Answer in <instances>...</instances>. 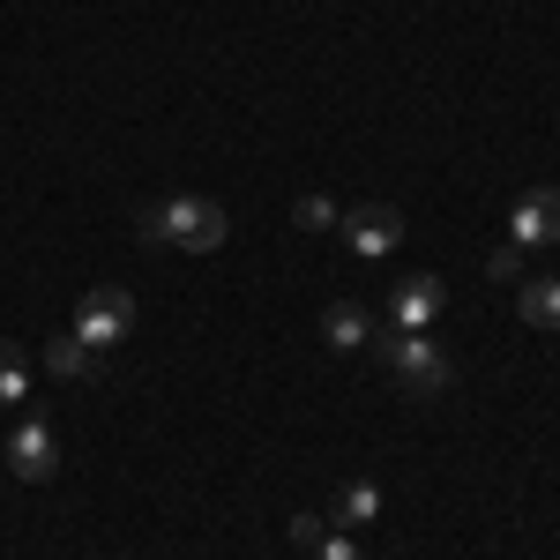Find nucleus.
Listing matches in <instances>:
<instances>
[{
	"instance_id": "13",
	"label": "nucleus",
	"mask_w": 560,
	"mask_h": 560,
	"mask_svg": "<svg viewBox=\"0 0 560 560\" xmlns=\"http://www.w3.org/2000/svg\"><path fill=\"white\" fill-rule=\"evenodd\" d=\"M337 202H329V195H300V202H292V224H300V232H329V224H337Z\"/></svg>"
},
{
	"instance_id": "14",
	"label": "nucleus",
	"mask_w": 560,
	"mask_h": 560,
	"mask_svg": "<svg viewBox=\"0 0 560 560\" xmlns=\"http://www.w3.org/2000/svg\"><path fill=\"white\" fill-rule=\"evenodd\" d=\"M486 269H493L501 284H516V277H523V247H516V240H501V247L486 255Z\"/></svg>"
},
{
	"instance_id": "1",
	"label": "nucleus",
	"mask_w": 560,
	"mask_h": 560,
	"mask_svg": "<svg viewBox=\"0 0 560 560\" xmlns=\"http://www.w3.org/2000/svg\"><path fill=\"white\" fill-rule=\"evenodd\" d=\"M224 232H232V217H224V202H210V195H173V202L142 210V240H165L179 255H217Z\"/></svg>"
},
{
	"instance_id": "15",
	"label": "nucleus",
	"mask_w": 560,
	"mask_h": 560,
	"mask_svg": "<svg viewBox=\"0 0 560 560\" xmlns=\"http://www.w3.org/2000/svg\"><path fill=\"white\" fill-rule=\"evenodd\" d=\"M284 530H292V546H300V553H314V546L329 538V516H292Z\"/></svg>"
},
{
	"instance_id": "9",
	"label": "nucleus",
	"mask_w": 560,
	"mask_h": 560,
	"mask_svg": "<svg viewBox=\"0 0 560 560\" xmlns=\"http://www.w3.org/2000/svg\"><path fill=\"white\" fill-rule=\"evenodd\" d=\"M382 516V486L374 478H351L345 493H337V509H329V530H359V523Z\"/></svg>"
},
{
	"instance_id": "11",
	"label": "nucleus",
	"mask_w": 560,
	"mask_h": 560,
	"mask_svg": "<svg viewBox=\"0 0 560 560\" xmlns=\"http://www.w3.org/2000/svg\"><path fill=\"white\" fill-rule=\"evenodd\" d=\"M45 366H52V382H90V374H97V351L68 329V337H52V345H45Z\"/></svg>"
},
{
	"instance_id": "8",
	"label": "nucleus",
	"mask_w": 560,
	"mask_h": 560,
	"mask_svg": "<svg viewBox=\"0 0 560 560\" xmlns=\"http://www.w3.org/2000/svg\"><path fill=\"white\" fill-rule=\"evenodd\" d=\"M374 337H382V322H374L359 300H337L329 314H322V345L329 351H374Z\"/></svg>"
},
{
	"instance_id": "6",
	"label": "nucleus",
	"mask_w": 560,
	"mask_h": 560,
	"mask_svg": "<svg viewBox=\"0 0 560 560\" xmlns=\"http://www.w3.org/2000/svg\"><path fill=\"white\" fill-rule=\"evenodd\" d=\"M8 471L31 478V486H45V478L60 471V441H52V427H45V419H23V427L8 433Z\"/></svg>"
},
{
	"instance_id": "3",
	"label": "nucleus",
	"mask_w": 560,
	"mask_h": 560,
	"mask_svg": "<svg viewBox=\"0 0 560 560\" xmlns=\"http://www.w3.org/2000/svg\"><path fill=\"white\" fill-rule=\"evenodd\" d=\"M128 329H135V300L120 292V284H90L83 300H75V337H83V345L97 351V359L120 345Z\"/></svg>"
},
{
	"instance_id": "7",
	"label": "nucleus",
	"mask_w": 560,
	"mask_h": 560,
	"mask_svg": "<svg viewBox=\"0 0 560 560\" xmlns=\"http://www.w3.org/2000/svg\"><path fill=\"white\" fill-rule=\"evenodd\" d=\"M509 240L516 247H553L560 240V187H530L516 210H509Z\"/></svg>"
},
{
	"instance_id": "4",
	"label": "nucleus",
	"mask_w": 560,
	"mask_h": 560,
	"mask_svg": "<svg viewBox=\"0 0 560 560\" xmlns=\"http://www.w3.org/2000/svg\"><path fill=\"white\" fill-rule=\"evenodd\" d=\"M337 232H345V247L359 261H388L396 247H404V217L388 210V202H359V210H345Z\"/></svg>"
},
{
	"instance_id": "10",
	"label": "nucleus",
	"mask_w": 560,
	"mask_h": 560,
	"mask_svg": "<svg viewBox=\"0 0 560 560\" xmlns=\"http://www.w3.org/2000/svg\"><path fill=\"white\" fill-rule=\"evenodd\" d=\"M516 314L530 322V329H560V277H523Z\"/></svg>"
},
{
	"instance_id": "2",
	"label": "nucleus",
	"mask_w": 560,
	"mask_h": 560,
	"mask_svg": "<svg viewBox=\"0 0 560 560\" xmlns=\"http://www.w3.org/2000/svg\"><path fill=\"white\" fill-rule=\"evenodd\" d=\"M374 351H382V366H388L404 388H411V396H448V382H456V366L441 359V345H433L427 329H419V337H396V329H382V337H374Z\"/></svg>"
},
{
	"instance_id": "5",
	"label": "nucleus",
	"mask_w": 560,
	"mask_h": 560,
	"mask_svg": "<svg viewBox=\"0 0 560 560\" xmlns=\"http://www.w3.org/2000/svg\"><path fill=\"white\" fill-rule=\"evenodd\" d=\"M441 306H448V284L419 269V277H404V284L388 292V329H396V337H419V329H433Z\"/></svg>"
},
{
	"instance_id": "16",
	"label": "nucleus",
	"mask_w": 560,
	"mask_h": 560,
	"mask_svg": "<svg viewBox=\"0 0 560 560\" xmlns=\"http://www.w3.org/2000/svg\"><path fill=\"white\" fill-rule=\"evenodd\" d=\"M314 560H359V538H351V530H329V538L314 546Z\"/></svg>"
},
{
	"instance_id": "12",
	"label": "nucleus",
	"mask_w": 560,
	"mask_h": 560,
	"mask_svg": "<svg viewBox=\"0 0 560 560\" xmlns=\"http://www.w3.org/2000/svg\"><path fill=\"white\" fill-rule=\"evenodd\" d=\"M31 396V374H23V351L0 337V404H23Z\"/></svg>"
}]
</instances>
